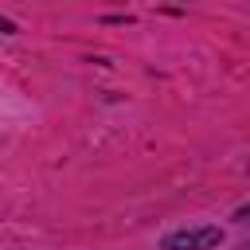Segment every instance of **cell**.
<instances>
[{"instance_id":"6da1fadb","label":"cell","mask_w":250,"mask_h":250,"mask_svg":"<svg viewBox=\"0 0 250 250\" xmlns=\"http://www.w3.org/2000/svg\"><path fill=\"white\" fill-rule=\"evenodd\" d=\"M223 242L219 227H191V230H176L164 238V250H211Z\"/></svg>"},{"instance_id":"7a4b0ae2","label":"cell","mask_w":250,"mask_h":250,"mask_svg":"<svg viewBox=\"0 0 250 250\" xmlns=\"http://www.w3.org/2000/svg\"><path fill=\"white\" fill-rule=\"evenodd\" d=\"M234 219H250V203H246V207H238V211H234Z\"/></svg>"},{"instance_id":"3957f363","label":"cell","mask_w":250,"mask_h":250,"mask_svg":"<svg viewBox=\"0 0 250 250\" xmlns=\"http://www.w3.org/2000/svg\"><path fill=\"white\" fill-rule=\"evenodd\" d=\"M0 31H16V27H12V23H8V20H0Z\"/></svg>"}]
</instances>
